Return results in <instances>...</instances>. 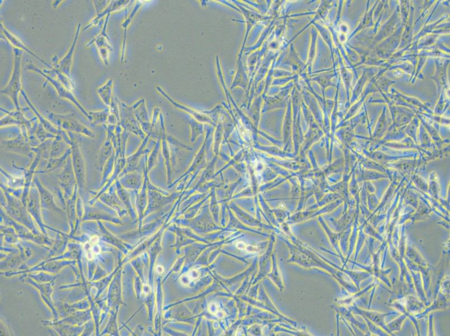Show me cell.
Wrapping results in <instances>:
<instances>
[{
  "mask_svg": "<svg viewBox=\"0 0 450 336\" xmlns=\"http://www.w3.org/2000/svg\"><path fill=\"white\" fill-rule=\"evenodd\" d=\"M14 67L9 82L5 88L1 90V94L9 97L13 102L16 110H20L19 104V94L21 90V58L23 51L14 48Z\"/></svg>",
  "mask_w": 450,
  "mask_h": 336,
  "instance_id": "obj_1",
  "label": "cell"
},
{
  "mask_svg": "<svg viewBox=\"0 0 450 336\" xmlns=\"http://www.w3.org/2000/svg\"><path fill=\"white\" fill-rule=\"evenodd\" d=\"M49 118L58 128L69 132L81 133L90 137L94 135L89 129L81 123L72 113L62 114L55 113H49Z\"/></svg>",
  "mask_w": 450,
  "mask_h": 336,
  "instance_id": "obj_2",
  "label": "cell"
},
{
  "mask_svg": "<svg viewBox=\"0 0 450 336\" xmlns=\"http://www.w3.org/2000/svg\"><path fill=\"white\" fill-rule=\"evenodd\" d=\"M27 70L35 72L40 75L45 77V79L49 81L50 84H52L58 94L60 98L65 99L73 103L88 119L89 118V112L84 109V107L80 104L78 100L75 96L74 93L70 90H68L60 83L57 79L53 78L41 70L40 68L34 65L33 63H29L27 66Z\"/></svg>",
  "mask_w": 450,
  "mask_h": 336,
  "instance_id": "obj_3",
  "label": "cell"
},
{
  "mask_svg": "<svg viewBox=\"0 0 450 336\" xmlns=\"http://www.w3.org/2000/svg\"><path fill=\"white\" fill-rule=\"evenodd\" d=\"M110 15V14H109L106 16L103 27H102L100 33L87 45L88 47L94 44L96 45L99 55L106 66H108L109 64L110 51L113 50V47L109 44L110 38L106 32L107 24H108Z\"/></svg>",
  "mask_w": 450,
  "mask_h": 336,
  "instance_id": "obj_4",
  "label": "cell"
},
{
  "mask_svg": "<svg viewBox=\"0 0 450 336\" xmlns=\"http://www.w3.org/2000/svg\"><path fill=\"white\" fill-rule=\"evenodd\" d=\"M58 180L60 186L64 191L65 197L66 199H70L77 184L71 157L66 159L63 169L58 175Z\"/></svg>",
  "mask_w": 450,
  "mask_h": 336,
  "instance_id": "obj_5",
  "label": "cell"
},
{
  "mask_svg": "<svg viewBox=\"0 0 450 336\" xmlns=\"http://www.w3.org/2000/svg\"><path fill=\"white\" fill-rule=\"evenodd\" d=\"M81 27V24L79 23L78 27H77L75 35L74 36V40H73L72 44L69 50H68L65 56H64L62 59H59L58 56L55 55L53 56V57L52 59L54 68L58 69V70L62 72L63 74H65L68 77H71V71L73 63V58H74L76 46L77 43H78L79 37Z\"/></svg>",
  "mask_w": 450,
  "mask_h": 336,
  "instance_id": "obj_6",
  "label": "cell"
},
{
  "mask_svg": "<svg viewBox=\"0 0 450 336\" xmlns=\"http://www.w3.org/2000/svg\"><path fill=\"white\" fill-rule=\"evenodd\" d=\"M71 159L75 172L77 185L80 191L83 190L86 183V169L84 159L79 145L72 143Z\"/></svg>",
  "mask_w": 450,
  "mask_h": 336,
  "instance_id": "obj_7",
  "label": "cell"
},
{
  "mask_svg": "<svg viewBox=\"0 0 450 336\" xmlns=\"http://www.w3.org/2000/svg\"><path fill=\"white\" fill-rule=\"evenodd\" d=\"M122 108V119L120 124L126 130L134 133L144 139L146 134L141 128L139 123L137 122V119L134 113L132 112V107H127L124 103H121Z\"/></svg>",
  "mask_w": 450,
  "mask_h": 336,
  "instance_id": "obj_8",
  "label": "cell"
},
{
  "mask_svg": "<svg viewBox=\"0 0 450 336\" xmlns=\"http://www.w3.org/2000/svg\"><path fill=\"white\" fill-rule=\"evenodd\" d=\"M129 2L128 1H111L109 5L105 8V9L98 13L95 18L90 21L87 25L85 26L83 31H87L90 28L100 24L101 22H102V19L105 16L110 14L111 12L122 9L123 7L129 3Z\"/></svg>",
  "mask_w": 450,
  "mask_h": 336,
  "instance_id": "obj_9",
  "label": "cell"
},
{
  "mask_svg": "<svg viewBox=\"0 0 450 336\" xmlns=\"http://www.w3.org/2000/svg\"><path fill=\"white\" fill-rule=\"evenodd\" d=\"M0 28H1V31L3 33V35L6 38L7 40L10 43V44L13 46L14 48L18 49L29 54L35 57L36 59L40 61V62L44 63L46 66L48 67L50 69H52L53 67L52 66L50 65V64L44 61V59H42L40 57L34 54L33 51L28 49L26 46L24 44V43L21 41L18 37H17L13 33H12L9 31H8L7 29L4 26L2 23L1 22V25H0Z\"/></svg>",
  "mask_w": 450,
  "mask_h": 336,
  "instance_id": "obj_10",
  "label": "cell"
},
{
  "mask_svg": "<svg viewBox=\"0 0 450 336\" xmlns=\"http://www.w3.org/2000/svg\"><path fill=\"white\" fill-rule=\"evenodd\" d=\"M144 180L140 173L136 170L128 172L120 176L119 182L124 188L128 190L138 191L142 187Z\"/></svg>",
  "mask_w": 450,
  "mask_h": 336,
  "instance_id": "obj_11",
  "label": "cell"
},
{
  "mask_svg": "<svg viewBox=\"0 0 450 336\" xmlns=\"http://www.w3.org/2000/svg\"><path fill=\"white\" fill-rule=\"evenodd\" d=\"M151 135H147L144 139L142 144H141L139 149L137 151V152L127 159L125 167L124 168L123 171L120 176L126 174L128 172L136 171L137 170L140 157L141 155L145 154V152H144V149L146 147V145H147L150 137L151 136Z\"/></svg>",
  "mask_w": 450,
  "mask_h": 336,
  "instance_id": "obj_12",
  "label": "cell"
},
{
  "mask_svg": "<svg viewBox=\"0 0 450 336\" xmlns=\"http://www.w3.org/2000/svg\"><path fill=\"white\" fill-rule=\"evenodd\" d=\"M34 183L39 192L41 205L47 208L57 209L52 194L43 186L40 181L37 178L34 179Z\"/></svg>",
  "mask_w": 450,
  "mask_h": 336,
  "instance_id": "obj_13",
  "label": "cell"
},
{
  "mask_svg": "<svg viewBox=\"0 0 450 336\" xmlns=\"http://www.w3.org/2000/svg\"><path fill=\"white\" fill-rule=\"evenodd\" d=\"M207 143V134L206 137H205V139L203 144L202 145V147L200 148L198 154L196 155V156L194 159V161L193 162L192 165L190 168V169H188L186 173L183 175L181 178L178 179L177 181L185 177V176H187L188 174L191 173L192 172H194L195 170H197L198 168H202L204 167L205 165V149H206ZM177 182H174L173 184H171V186H173L174 184L177 182Z\"/></svg>",
  "mask_w": 450,
  "mask_h": 336,
  "instance_id": "obj_14",
  "label": "cell"
},
{
  "mask_svg": "<svg viewBox=\"0 0 450 336\" xmlns=\"http://www.w3.org/2000/svg\"><path fill=\"white\" fill-rule=\"evenodd\" d=\"M2 148L10 152L20 154H29L30 150L29 146L19 138L13 140L3 141Z\"/></svg>",
  "mask_w": 450,
  "mask_h": 336,
  "instance_id": "obj_15",
  "label": "cell"
},
{
  "mask_svg": "<svg viewBox=\"0 0 450 336\" xmlns=\"http://www.w3.org/2000/svg\"><path fill=\"white\" fill-rule=\"evenodd\" d=\"M20 94L24 99L25 102H27L29 107L31 108L34 113L36 114L37 118L39 119L41 124L42 125L43 127L46 129V130L48 131L50 133H57L59 131L58 129L55 128L52 123L49 121L48 120H47L44 116H42L40 113V112L37 110L35 107L32 104L31 101H30L27 93H25L24 90H21Z\"/></svg>",
  "mask_w": 450,
  "mask_h": 336,
  "instance_id": "obj_16",
  "label": "cell"
},
{
  "mask_svg": "<svg viewBox=\"0 0 450 336\" xmlns=\"http://www.w3.org/2000/svg\"><path fill=\"white\" fill-rule=\"evenodd\" d=\"M45 74L54 77H56L57 80L60 82L68 90H70V91L73 92V90L75 89V84L74 82L71 78V77H68L65 74H63V73L58 69L54 68V67L52 69H45L44 70H43Z\"/></svg>",
  "mask_w": 450,
  "mask_h": 336,
  "instance_id": "obj_17",
  "label": "cell"
},
{
  "mask_svg": "<svg viewBox=\"0 0 450 336\" xmlns=\"http://www.w3.org/2000/svg\"><path fill=\"white\" fill-rule=\"evenodd\" d=\"M113 80L109 79L106 83L98 88L97 93L102 102L107 107H109L112 101V88Z\"/></svg>",
  "mask_w": 450,
  "mask_h": 336,
  "instance_id": "obj_18",
  "label": "cell"
},
{
  "mask_svg": "<svg viewBox=\"0 0 450 336\" xmlns=\"http://www.w3.org/2000/svg\"><path fill=\"white\" fill-rule=\"evenodd\" d=\"M59 137L55 138L50 146V156L51 159L61 158L67 152L68 146Z\"/></svg>",
  "mask_w": 450,
  "mask_h": 336,
  "instance_id": "obj_19",
  "label": "cell"
},
{
  "mask_svg": "<svg viewBox=\"0 0 450 336\" xmlns=\"http://www.w3.org/2000/svg\"><path fill=\"white\" fill-rule=\"evenodd\" d=\"M157 89L162 94H163L164 96L166 98H168V100L169 101H170L171 102H172V103H173V104L175 106L179 108V109H181L184 111H187V112H188V113H190L191 114L194 115V117H195V118L196 119H197V120H198V121L200 122V123H203V122L211 123V120H209V119L208 118L207 115H205V114L203 115L202 114L199 113V112H197L194 110L189 109V108L178 104L177 103L174 102L172 100H171V99L169 97V96H167V95L164 93V91H162V90L160 88V87H157Z\"/></svg>",
  "mask_w": 450,
  "mask_h": 336,
  "instance_id": "obj_20",
  "label": "cell"
},
{
  "mask_svg": "<svg viewBox=\"0 0 450 336\" xmlns=\"http://www.w3.org/2000/svg\"><path fill=\"white\" fill-rule=\"evenodd\" d=\"M109 114V109L100 111L89 112L88 119L94 125L105 123L108 121Z\"/></svg>",
  "mask_w": 450,
  "mask_h": 336,
  "instance_id": "obj_21",
  "label": "cell"
},
{
  "mask_svg": "<svg viewBox=\"0 0 450 336\" xmlns=\"http://www.w3.org/2000/svg\"><path fill=\"white\" fill-rule=\"evenodd\" d=\"M97 237L94 236L90 241V242L85 245V250L86 251V255L88 259L92 260L94 257L100 252V247L98 244V239Z\"/></svg>",
  "mask_w": 450,
  "mask_h": 336,
  "instance_id": "obj_22",
  "label": "cell"
},
{
  "mask_svg": "<svg viewBox=\"0 0 450 336\" xmlns=\"http://www.w3.org/2000/svg\"><path fill=\"white\" fill-rule=\"evenodd\" d=\"M112 145H111L110 141L106 142L104 146L101 148L100 151V158L98 159L99 168H100V169H102L106 163V161L108 160V159L112 154Z\"/></svg>",
  "mask_w": 450,
  "mask_h": 336,
  "instance_id": "obj_23",
  "label": "cell"
},
{
  "mask_svg": "<svg viewBox=\"0 0 450 336\" xmlns=\"http://www.w3.org/2000/svg\"><path fill=\"white\" fill-rule=\"evenodd\" d=\"M162 152H163V156L165 158L166 169L168 171V181L169 183L170 182L171 179V164H170V151L168 143H167L166 137H165V132H162Z\"/></svg>",
  "mask_w": 450,
  "mask_h": 336,
  "instance_id": "obj_24",
  "label": "cell"
},
{
  "mask_svg": "<svg viewBox=\"0 0 450 336\" xmlns=\"http://www.w3.org/2000/svg\"><path fill=\"white\" fill-rule=\"evenodd\" d=\"M162 140V136H160L158 138L156 144L155 146V147L153 149L151 154L149 155L148 158V167L147 169L148 172L151 170L152 168L156 165L157 159L158 157V153L159 152V149L161 145V141Z\"/></svg>",
  "mask_w": 450,
  "mask_h": 336,
  "instance_id": "obj_25",
  "label": "cell"
},
{
  "mask_svg": "<svg viewBox=\"0 0 450 336\" xmlns=\"http://www.w3.org/2000/svg\"><path fill=\"white\" fill-rule=\"evenodd\" d=\"M200 277V273L197 269H194L190 272L182 276L181 281V283L184 286H189L192 282L197 281Z\"/></svg>",
  "mask_w": 450,
  "mask_h": 336,
  "instance_id": "obj_26",
  "label": "cell"
},
{
  "mask_svg": "<svg viewBox=\"0 0 450 336\" xmlns=\"http://www.w3.org/2000/svg\"><path fill=\"white\" fill-rule=\"evenodd\" d=\"M189 124L191 130V143H195L197 138L203 134V126L202 123H199L194 120H192Z\"/></svg>",
  "mask_w": 450,
  "mask_h": 336,
  "instance_id": "obj_27",
  "label": "cell"
},
{
  "mask_svg": "<svg viewBox=\"0 0 450 336\" xmlns=\"http://www.w3.org/2000/svg\"><path fill=\"white\" fill-rule=\"evenodd\" d=\"M94 6H95L96 13L101 12V11L105 9V7H106L107 1H93Z\"/></svg>",
  "mask_w": 450,
  "mask_h": 336,
  "instance_id": "obj_28",
  "label": "cell"
},
{
  "mask_svg": "<svg viewBox=\"0 0 450 336\" xmlns=\"http://www.w3.org/2000/svg\"><path fill=\"white\" fill-rule=\"evenodd\" d=\"M208 311L213 315L216 316L218 314V307L215 303H211L208 305Z\"/></svg>",
  "mask_w": 450,
  "mask_h": 336,
  "instance_id": "obj_29",
  "label": "cell"
},
{
  "mask_svg": "<svg viewBox=\"0 0 450 336\" xmlns=\"http://www.w3.org/2000/svg\"><path fill=\"white\" fill-rule=\"evenodd\" d=\"M164 269L161 266H158L157 267V272L158 274H162L164 273Z\"/></svg>",
  "mask_w": 450,
  "mask_h": 336,
  "instance_id": "obj_30",
  "label": "cell"
},
{
  "mask_svg": "<svg viewBox=\"0 0 450 336\" xmlns=\"http://www.w3.org/2000/svg\"><path fill=\"white\" fill-rule=\"evenodd\" d=\"M150 287L148 285H145L143 288V292L146 294H148L150 292Z\"/></svg>",
  "mask_w": 450,
  "mask_h": 336,
  "instance_id": "obj_31",
  "label": "cell"
}]
</instances>
